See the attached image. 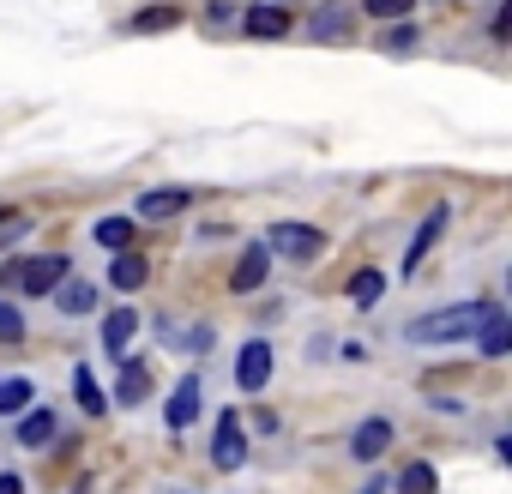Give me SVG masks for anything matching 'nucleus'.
<instances>
[{"instance_id": "nucleus-1", "label": "nucleus", "mask_w": 512, "mask_h": 494, "mask_svg": "<svg viewBox=\"0 0 512 494\" xmlns=\"http://www.w3.org/2000/svg\"><path fill=\"white\" fill-rule=\"evenodd\" d=\"M494 314V302H452V308H434V314H416L404 326L410 344H464L476 338V326Z\"/></svg>"}, {"instance_id": "nucleus-2", "label": "nucleus", "mask_w": 512, "mask_h": 494, "mask_svg": "<svg viewBox=\"0 0 512 494\" xmlns=\"http://www.w3.org/2000/svg\"><path fill=\"white\" fill-rule=\"evenodd\" d=\"M320 247H326V235L314 223H272V235H266V254H284V260H314Z\"/></svg>"}, {"instance_id": "nucleus-3", "label": "nucleus", "mask_w": 512, "mask_h": 494, "mask_svg": "<svg viewBox=\"0 0 512 494\" xmlns=\"http://www.w3.org/2000/svg\"><path fill=\"white\" fill-rule=\"evenodd\" d=\"M272 368H278L272 344H266V338H247L241 356H235V386H241V392H266V386H272Z\"/></svg>"}, {"instance_id": "nucleus-4", "label": "nucleus", "mask_w": 512, "mask_h": 494, "mask_svg": "<svg viewBox=\"0 0 512 494\" xmlns=\"http://www.w3.org/2000/svg\"><path fill=\"white\" fill-rule=\"evenodd\" d=\"M211 464L217 470H241L247 464V434H241V416H229V410H223V422L211 434Z\"/></svg>"}, {"instance_id": "nucleus-5", "label": "nucleus", "mask_w": 512, "mask_h": 494, "mask_svg": "<svg viewBox=\"0 0 512 494\" xmlns=\"http://www.w3.org/2000/svg\"><path fill=\"white\" fill-rule=\"evenodd\" d=\"M61 278H67V254H37V260L19 266V290L25 296H49Z\"/></svg>"}, {"instance_id": "nucleus-6", "label": "nucleus", "mask_w": 512, "mask_h": 494, "mask_svg": "<svg viewBox=\"0 0 512 494\" xmlns=\"http://www.w3.org/2000/svg\"><path fill=\"white\" fill-rule=\"evenodd\" d=\"M241 25H247V37H253V43H278V37H290V13H284V7H272V0L247 7V13H241Z\"/></svg>"}, {"instance_id": "nucleus-7", "label": "nucleus", "mask_w": 512, "mask_h": 494, "mask_svg": "<svg viewBox=\"0 0 512 494\" xmlns=\"http://www.w3.org/2000/svg\"><path fill=\"white\" fill-rule=\"evenodd\" d=\"M193 416H199V374H181L175 392H169V404H163V422L181 434V428H193Z\"/></svg>"}, {"instance_id": "nucleus-8", "label": "nucleus", "mask_w": 512, "mask_h": 494, "mask_svg": "<svg viewBox=\"0 0 512 494\" xmlns=\"http://www.w3.org/2000/svg\"><path fill=\"white\" fill-rule=\"evenodd\" d=\"M266 272H272V254H266V241H253L247 254L235 260V278H229V290H241V296H253L266 284Z\"/></svg>"}, {"instance_id": "nucleus-9", "label": "nucleus", "mask_w": 512, "mask_h": 494, "mask_svg": "<svg viewBox=\"0 0 512 494\" xmlns=\"http://www.w3.org/2000/svg\"><path fill=\"white\" fill-rule=\"evenodd\" d=\"M446 217H452L446 205H434V211L422 217V229H416V235H410V247H404V278H416V266L428 260V247H434V235L446 229Z\"/></svg>"}, {"instance_id": "nucleus-10", "label": "nucleus", "mask_w": 512, "mask_h": 494, "mask_svg": "<svg viewBox=\"0 0 512 494\" xmlns=\"http://www.w3.org/2000/svg\"><path fill=\"white\" fill-rule=\"evenodd\" d=\"M151 398V368L145 362H127L121 356V380H115V404H127V410H139Z\"/></svg>"}, {"instance_id": "nucleus-11", "label": "nucleus", "mask_w": 512, "mask_h": 494, "mask_svg": "<svg viewBox=\"0 0 512 494\" xmlns=\"http://www.w3.org/2000/svg\"><path fill=\"white\" fill-rule=\"evenodd\" d=\"M386 446H392V422H386V416H368V422H362V428L350 434V452H356L362 464H374V458H380Z\"/></svg>"}, {"instance_id": "nucleus-12", "label": "nucleus", "mask_w": 512, "mask_h": 494, "mask_svg": "<svg viewBox=\"0 0 512 494\" xmlns=\"http://www.w3.org/2000/svg\"><path fill=\"white\" fill-rule=\"evenodd\" d=\"M49 296H55V308H61V314H73V320L97 308V284H85V278H61Z\"/></svg>"}, {"instance_id": "nucleus-13", "label": "nucleus", "mask_w": 512, "mask_h": 494, "mask_svg": "<svg viewBox=\"0 0 512 494\" xmlns=\"http://www.w3.org/2000/svg\"><path fill=\"white\" fill-rule=\"evenodd\" d=\"M151 278V266H145V254H133V247H121V254H115V266H109V284L121 290V296H133L139 284Z\"/></svg>"}, {"instance_id": "nucleus-14", "label": "nucleus", "mask_w": 512, "mask_h": 494, "mask_svg": "<svg viewBox=\"0 0 512 494\" xmlns=\"http://www.w3.org/2000/svg\"><path fill=\"white\" fill-rule=\"evenodd\" d=\"M133 338H139V314H133V308H115V314L103 320V350H109V356H127Z\"/></svg>"}, {"instance_id": "nucleus-15", "label": "nucleus", "mask_w": 512, "mask_h": 494, "mask_svg": "<svg viewBox=\"0 0 512 494\" xmlns=\"http://www.w3.org/2000/svg\"><path fill=\"white\" fill-rule=\"evenodd\" d=\"M476 350H482V356H506V350H512V320H506L500 308L476 326Z\"/></svg>"}, {"instance_id": "nucleus-16", "label": "nucleus", "mask_w": 512, "mask_h": 494, "mask_svg": "<svg viewBox=\"0 0 512 494\" xmlns=\"http://www.w3.org/2000/svg\"><path fill=\"white\" fill-rule=\"evenodd\" d=\"M175 211H187V187H151V193H139V217H175Z\"/></svg>"}, {"instance_id": "nucleus-17", "label": "nucleus", "mask_w": 512, "mask_h": 494, "mask_svg": "<svg viewBox=\"0 0 512 494\" xmlns=\"http://www.w3.org/2000/svg\"><path fill=\"white\" fill-rule=\"evenodd\" d=\"M13 434H19V446H31V452H43V446L55 440V416H49V410H25Z\"/></svg>"}, {"instance_id": "nucleus-18", "label": "nucleus", "mask_w": 512, "mask_h": 494, "mask_svg": "<svg viewBox=\"0 0 512 494\" xmlns=\"http://www.w3.org/2000/svg\"><path fill=\"white\" fill-rule=\"evenodd\" d=\"M392 488H398V494H434V488H440V476H434V464H422V458H416V464H404V470H398V482H392Z\"/></svg>"}, {"instance_id": "nucleus-19", "label": "nucleus", "mask_w": 512, "mask_h": 494, "mask_svg": "<svg viewBox=\"0 0 512 494\" xmlns=\"http://www.w3.org/2000/svg\"><path fill=\"white\" fill-rule=\"evenodd\" d=\"M133 235H139V229H133V217H103V223H97V241L109 247V254H121V247H133Z\"/></svg>"}, {"instance_id": "nucleus-20", "label": "nucleus", "mask_w": 512, "mask_h": 494, "mask_svg": "<svg viewBox=\"0 0 512 494\" xmlns=\"http://www.w3.org/2000/svg\"><path fill=\"white\" fill-rule=\"evenodd\" d=\"M380 296H386V278H380V272H374V266H368V272H356V278H350V302H356V308H374V302H380Z\"/></svg>"}, {"instance_id": "nucleus-21", "label": "nucleus", "mask_w": 512, "mask_h": 494, "mask_svg": "<svg viewBox=\"0 0 512 494\" xmlns=\"http://www.w3.org/2000/svg\"><path fill=\"white\" fill-rule=\"evenodd\" d=\"M73 398H79V410H85V416H103V410H109V398L97 392V380H91L85 368H73Z\"/></svg>"}, {"instance_id": "nucleus-22", "label": "nucleus", "mask_w": 512, "mask_h": 494, "mask_svg": "<svg viewBox=\"0 0 512 494\" xmlns=\"http://www.w3.org/2000/svg\"><path fill=\"white\" fill-rule=\"evenodd\" d=\"M31 404V380H0V416H19Z\"/></svg>"}, {"instance_id": "nucleus-23", "label": "nucleus", "mask_w": 512, "mask_h": 494, "mask_svg": "<svg viewBox=\"0 0 512 494\" xmlns=\"http://www.w3.org/2000/svg\"><path fill=\"white\" fill-rule=\"evenodd\" d=\"M25 229H31V217H25L19 205H0V247H13Z\"/></svg>"}, {"instance_id": "nucleus-24", "label": "nucleus", "mask_w": 512, "mask_h": 494, "mask_svg": "<svg viewBox=\"0 0 512 494\" xmlns=\"http://www.w3.org/2000/svg\"><path fill=\"white\" fill-rule=\"evenodd\" d=\"M169 25H181V13H175V7H145V13L133 19V31H169Z\"/></svg>"}, {"instance_id": "nucleus-25", "label": "nucleus", "mask_w": 512, "mask_h": 494, "mask_svg": "<svg viewBox=\"0 0 512 494\" xmlns=\"http://www.w3.org/2000/svg\"><path fill=\"white\" fill-rule=\"evenodd\" d=\"M416 0H368V19H410Z\"/></svg>"}, {"instance_id": "nucleus-26", "label": "nucleus", "mask_w": 512, "mask_h": 494, "mask_svg": "<svg viewBox=\"0 0 512 494\" xmlns=\"http://www.w3.org/2000/svg\"><path fill=\"white\" fill-rule=\"evenodd\" d=\"M0 338H7V344H19V338H25V314H19L13 302H0Z\"/></svg>"}, {"instance_id": "nucleus-27", "label": "nucleus", "mask_w": 512, "mask_h": 494, "mask_svg": "<svg viewBox=\"0 0 512 494\" xmlns=\"http://www.w3.org/2000/svg\"><path fill=\"white\" fill-rule=\"evenodd\" d=\"M386 49H392V55H410V49H416V25H404V19H398V25L386 31Z\"/></svg>"}, {"instance_id": "nucleus-28", "label": "nucleus", "mask_w": 512, "mask_h": 494, "mask_svg": "<svg viewBox=\"0 0 512 494\" xmlns=\"http://www.w3.org/2000/svg\"><path fill=\"white\" fill-rule=\"evenodd\" d=\"M344 31V19L338 13H326V19H314V37H338Z\"/></svg>"}, {"instance_id": "nucleus-29", "label": "nucleus", "mask_w": 512, "mask_h": 494, "mask_svg": "<svg viewBox=\"0 0 512 494\" xmlns=\"http://www.w3.org/2000/svg\"><path fill=\"white\" fill-rule=\"evenodd\" d=\"M0 494H25V482H19L13 470H0Z\"/></svg>"}, {"instance_id": "nucleus-30", "label": "nucleus", "mask_w": 512, "mask_h": 494, "mask_svg": "<svg viewBox=\"0 0 512 494\" xmlns=\"http://www.w3.org/2000/svg\"><path fill=\"white\" fill-rule=\"evenodd\" d=\"M362 494H386V476H368V482H362Z\"/></svg>"}]
</instances>
